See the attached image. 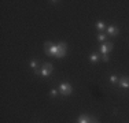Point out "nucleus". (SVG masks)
Instances as JSON below:
<instances>
[{"label": "nucleus", "mask_w": 129, "mask_h": 123, "mask_svg": "<svg viewBox=\"0 0 129 123\" xmlns=\"http://www.w3.org/2000/svg\"><path fill=\"white\" fill-rule=\"evenodd\" d=\"M118 82H119V86L122 89H129V77H126V75L121 77Z\"/></svg>", "instance_id": "39448f33"}, {"label": "nucleus", "mask_w": 129, "mask_h": 123, "mask_svg": "<svg viewBox=\"0 0 129 123\" xmlns=\"http://www.w3.org/2000/svg\"><path fill=\"white\" fill-rule=\"evenodd\" d=\"M58 92H59V90H58V89H51V90H50V96L55 97V96H56V94H58Z\"/></svg>", "instance_id": "4468645a"}, {"label": "nucleus", "mask_w": 129, "mask_h": 123, "mask_svg": "<svg viewBox=\"0 0 129 123\" xmlns=\"http://www.w3.org/2000/svg\"><path fill=\"white\" fill-rule=\"evenodd\" d=\"M99 49H100V52H102V55H107L113 49V42H103Z\"/></svg>", "instance_id": "20e7f679"}, {"label": "nucleus", "mask_w": 129, "mask_h": 123, "mask_svg": "<svg viewBox=\"0 0 129 123\" xmlns=\"http://www.w3.org/2000/svg\"><path fill=\"white\" fill-rule=\"evenodd\" d=\"M41 66L45 67V69H50V70H52V71H54V66H52V63H48V62H45V63L41 64Z\"/></svg>", "instance_id": "ddd939ff"}, {"label": "nucleus", "mask_w": 129, "mask_h": 123, "mask_svg": "<svg viewBox=\"0 0 129 123\" xmlns=\"http://www.w3.org/2000/svg\"><path fill=\"white\" fill-rule=\"evenodd\" d=\"M93 123H96V122H93Z\"/></svg>", "instance_id": "dca6fc26"}, {"label": "nucleus", "mask_w": 129, "mask_h": 123, "mask_svg": "<svg viewBox=\"0 0 129 123\" xmlns=\"http://www.w3.org/2000/svg\"><path fill=\"white\" fill-rule=\"evenodd\" d=\"M58 90H59V93L63 94V96H69L73 92V86L70 84H67V82H62V84L59 85V88H58Z\"/></svg>", "instance_id": "f03ea898"}, {"label": "nucleus", "mask_w": 129, "mask_h": 123, "mask_svg": "<svg viewBox=\"0 0 129 123\" xmlns=\"http://www.w3.org/2000/svg\"><path fill=\"white\" fill-rule=\"evenodd\" d=\"M95 26L98 27V29L100 30V32H103V30H106L107 29V26H106V23L103 22V21H98L96 23H95Z\"/></svg>", "instance_id": "6e6552de"}, {"label": "nucleus", "mask_w": 129, "mask_h": 123, "mask_svg": "<svg viewBox=\"0 0 129 123\" xmlns=\"http://www.w3.org/2000/svg\"><path fill=\"white\" fill-rule=\"evenodd\" d=\"M109 59H110L109 55H102V60H103V62H106V63H107V62H109Z\"/></svg>", "instance_id": "2eb2a0df"}, {"label": "nucleus", "mask_w": 129, "mask_h": 123, "mask_svg": "<svg viewBox=\"0 0 129 123\" xmlns=\"http://www.w3.org/2000/svg\"><path fill=\"white\" fill-rule=\"evenodd\" d=\"M96 38H98V41H100V42H104V41H106V38H107V36L104 34V33H99Z\"/></svg>", "instance_id": "9b49d317"}, {"label": "nucleus", "mask_w": 129, "mask_h": 123, "mask_svg": "<svg viewBox=\"0 0 129 123\" xmlns=\"http://www.w3.org/2000/svg\"><path fill=\"white\" fill-rule=\"evenodd\" d=\"M107 34L109 36H117L118 34V29L114 26V25H110V26H107Z\"/></svg>", "instance_id": "0eeeda50"}, {"label": "nucleus", "mask_w": 129, "mask_h": 123, "mask_svg": "<svg viewBox=\"0 0 129 123\" xmlns=\"http://www.w3.org/2000/svg\"><path fill=\"white\" fill-rule=\"evenodd\" d=\"M45 53L48 55V56H58V52H59V47H58V44H52L51 41H47L45 42Z\"/></svg>", "instance_id": "f257e3e1"}, {"label": "nucleus", "mask_w": 129, "mask_h": 123, "mask_svg": "<svg viewBox=\"0 0 129 123\" xmlns=\"http://www.w3.org/2000/svg\"><path fill=\"white\" fill-rule=\"evenodd\" d=\"M110 82H111V84L113 85H115L117 84V82H118V77H117V75H114V74H113V75H110Z\"/></svg>", "instance_id": "f8f14e48"}, {"label": "nucleus", "mask_w": 129, "mask_h": 123, "mask_svg": "<svg viewBox=\"0 0 129 123\" xmlns=\"http://www.w3.org/2000/svg\"><path fill=\"white\" fill-rule=\"evenodd\" d=\"M89 60L92 62V63H98V62H99V55L98 53H91Z\"/></svg>", "instance_id": "9d476101"}, {"label": "nucleus", "mask_w": 129, "mask_h": 123, "mask_svg": "<svg viewBox=\"0 0 129 123\" xmlns=\"http://www.w3.org/2000/svg\"><path fill=\"white\" fill-rule=\"evenodd\" d=\"M29 67L36 71V70L39 69V62H37V60H30V62H29Z\"/></svg>", "instance_id": "1a4fd4ad"}, {"label": "nucleus", "mask_w": 129, "mask_h": 123, "mask_svg": "<svg viewBox=\"0 0 129 123\" xmlns=\"http://www.w3.org/2000/svg\"><path fill=\"white\" fill-rule=\"evenodd\" d=\"M58 47H59V52H58V59H62V57L66 56V49H67V44L66 42H59L58 44Z\"/></svg>", "instance_id": "7ed1b4c3"}, {"label": "nucleus", "mask_w": 129, "mask_h": 123, "mask_svg": "<svg viewBox=\"0 0 129 123\" xmlns=\"http://www.w3.org/2000/svg\"><path fill=\"white\" fill-rule=\"evenodd\" d=\"M93 118L92 116H88V115H81L78 118V122L77 123H93Z\"/></svg>", "instance_id": "423d86ee"}]
</instances>
